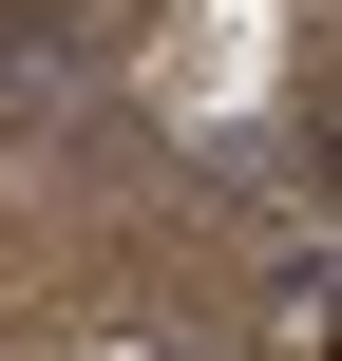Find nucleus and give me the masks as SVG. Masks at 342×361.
Returning <instances> with one entry per match:
<instances>
[{
  "label": "nucleus",
  "mask_w": 342,
  "mask_h": 361,
  "mask_svg": "<svg viewBox=\"0 0 342 361\" xmlns=\"http://www.w3.org/2000/svg\"><path fill=\"white\" fill-rule=\"evenodd\" d=\"M267 343H286V361H342V267H324V247L267 267Z\"/></svg>",
  "instance_id": "obj_1"
},
{
  "label": "nucleus",
  "mask_w": 342,
  "mask_h": 361,
  "mask_svg": "<svg viewBox=\"0 0 342 361\" xmlns=\"http://www.w3.org/2000/svg\"><path fill=\"white\" fill-rule=\"evenodd\" d=\"M305 171H324V209H342V114H324V133H305Z\"/></svg>",
  "instance_id": "obj_2"
}]
</instances>
